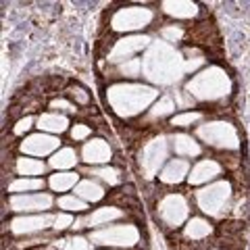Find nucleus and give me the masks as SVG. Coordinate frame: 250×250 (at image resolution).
Listing matches in <instances>:
<instances>
[{"mask_svg":"<svg viewBox=\"0 0 250 250\" xmlns=\"http://www.w3.org/2000/svg\"><path fill=\"white\" fill-rule=\"evenodd\" d=\"M90 242L108 248H134L140 242V231L131 223L108 225V228L90 231Z\"/></svg>","mask_w":250,"mask_h":250,"instance_id":"nucleus-5","label":"nucleus"},{"mask_svg":"<svg viewBox=\"0 0 250 250\" xmlns=\"http://www.w3.org/2000/svg\"><path fill=\"white\" fill-rule=\"evenodd\" d=\"M119 73L123 77H140L142 75V59H131L119 65Z\"/></svg>","mask_w":250,"mask_h":250,"instance_id":"nucleus-31","label":"nucleus"},{"mask_svg":"<svg viewBox=\"0 0 250 250\" xmlns=\"http://www.w3.org/2000/svg\"><path fill=\"white\" fill-rule=\"evenodd\" d=\"M161 36H163V42H179L184 38V29L179 27V25H167V27H163L161 29Z\"/></svg>","mask_w":250,"mask_h":250,"instance_id":"nucleus-32","label":"nucleus"},{"mask_svg":"<svg viewBox=\"0 0 250 250\" xmlns=\"http://www.w3.org/2000/svg\"><path fill=\"white\" fill-rule=\"evenodd\" d=\"M186 92L200 103H213V100L225 98L231 92V80L221 67L208 65L194 73L192 80L186 83Z\"/></svg>","mask_w":250,"mask_h":250,"instance_id":"nucleus-3","label":"nucleus"},{"mask_svg":"<svg viewBox=\"0 0 250 250\" xmlns=\"http://www.w3.org/2000/svg\"><path fill=\"white\" fill-rule=\"evenodd\" d=\"M142 75L159 85H171L186 75V59L167 42H152L142 59Z\"/></svg>","mask_w":250,"mask_h":250,"instance_id":"nucleus-1","label":"nucleus"},{"mask_svg":"<svg viewBox=\"0 0 250 250\" xmlns=\"http://www.w3.org/2000/svg\"><path fill=\"white\" fill-rule=\"evenodd\" d=\"M57 150H61V140L50 134H31L21 142V152L25 156H34V159H42V156H52Z\"/></svg>","mask_w":250,"mask_h":250,"instance_id":"nucleus-12","label":"nucleus"},{"mask_svg":"<svg viewBox=\"0 0 250 250\" xmlns=\"http://www.w3.org/2000/svg\"><path fill=\"white\" fill-rule=\"evenodd\" d=\"M9 205H11V208L15 210V213L38 215V213H48V208L54 205V198H52V194H48V192L13 194Z\"/></svg>","mask_w":250,"mask_h":250,"instance_id":"nucleus-10","label":"nucleus"},{"mask_svg":"<svg viewBox=\"0 0 250 250\" xmlns=\"http://www.w3.org/2000/svg\"><path fill=\"white\" fill-rule=\"evenodd\" d=\"M44 188V179L42 177H19L13 184H9V192L13 194H34L40 192Z\"/></svg>","mask_w":250,"mask_h":250,"instance_id":"nucleus-26","label":"nucleus"},{"mask_svg":"<svg viewBox=\"0 0 250 250\" xmlns=\"http://www.w3.org/2000/svg\"><path fill=\"white\" fill-rule=\"evenodd\" d=\"M38 127H40V131H44V134H62V131H67L69 127V119L67 115L62 113H57V111H50V113H42L40 117L36 119Z\"/></svg>","mask_w":250,"mask_h":250,"instance_id":"nucleus-18","label":"nucleus"},{"mask_svg":"<svg viewBox=\"0 0 250 250\" xmlns=\"http://www.w3.org/2000/svg\"><path fill=\"white\" fill-rule=\"evenodd\" d=\"M163 11L175 19H192L198 15V4L190 2V0H165L161 2Z\"/></svg>","mask_w":250,"mask_h":250,"instance_id":"nucleus-20","label":"nucleus"},{"mask_svg":"<svg viewBox=\"0 0 250 250\" xmlns=\"http://www.w3.org/2000/svg\"><path fill=\"white\" fill-rule=\"evenodd\" d=\"M50 108H57V113H59V111L75 113V111H77L75 104H73V103H69V100H65V98H57V100H52V103H50Z\"/></svg>","mask_w":250,"mask_h":250,"instance_id":"nucleus-37","label":"nucleus"},{"mask_svg":"<svg viewBox=\"0 0 250 250\" xmlns=\"http://www.w3.org/2000/svg\"><path fill=\"white\" fill-rule=\"evenodd\" d=\"M152 44V40L148 36H127V38H121L119 42H115L113 50L108 52V62H127L131 59H136L138 52L148 50V46Z\"/></svg>","mask_w":250,"mask_h":250,"instance_id":"nucleus-11","label":"nucleus"},{"mask_svg":"<svg viewBox=\"0 0 250 250\" xmlns=\"http://www.w3.org/2000/svg\"><path fill=\"white\" fill-rule=\"evenodd\" d=\"M196 136L205 144L219 148V150H236L240 148V136L236 127L228 121H208L198 125Z\"/></svg>","mask_w":250,"mask_h":250,"instance_id":"nucleus-6","label":"nucleus"},{"mask_svg":"<svg viewBox=\"0 0 250 250\" xmlns=\"http://www.w3.org/2000/svg\"><path fill=\"white\" fill-rule=\"evenodd\" d=\"M69 94H71V98H75L77 104H88L90 103V94L83 88H80V85H73V88L69 90Z\"/></svg>","mask_w":250,"mask_h":250,"instance_id":"nucleus-36","label":"nucleus"},{"mask_svg":"<svg viewBox=\"0 0 250 250\" xmlns=\"http://www.w3.org/2000/svg\"><path fill=\"white\" fill-rule=\"evenodd\" d=\"M159 100V90L148 83H134L123 82L115 83L106 90V103L113 108L115 115L129 119L144 111H150V106Z\"/></svg>","mask_w":250,"mask_h":250,"instance_id":"nucleus-2","label":"nucleus"},{"mask_svg":"<svg viewBox=\"0 0 250 250\" xmlns=\"http://www.w3.org/2000/svg\"><path fill=\"white\" fill-rule=\"evenodd\" d=\"M15 169H17L21 177H38L46 171V163L40 159H34V156H21V159H17Z\"/></svg>","mask_w":250,"mask_h":250,"instance_id":"nucleus-24","label":"nucleus"},{"mask_svg":"<svg viewBox=\"0 0 250 250\" xmlns=\"http://www.w3.org/2000/svg\"><path fill=\"white\" fill-rule=\"evenodd\" d=\"M48 165L57 171H69L77 165V152L73 148H61V150H57L50 156Z\"/></svg>","mask_w":250,"mask_h":250,"instance_id":"nucleus-25","label":"nucleus"},{"mask_svg":"<svg viewBox=\"0 0 250 250\" xmlns=\"http://www.w3.org/2000/svg\"><path fill=\"white\" fill-rule=\"evenodd\" d=\"M88 173H92L96 179H100V182H104L106 186H117V184H121V171L115 169V167H108V165L92 167V169H88Z\"/></svg>","mask_w":250,"mask_h":250,"instance_id":"nucleus-27","label":"nucleus"},{"mask_svg":"<svg viewBox=\"0 0 250 250\" xmlns=\"http://www.w3.org/2000/svg\"><path fill=\"white\" fill-rule=\"evenodd\" d=\"M123 217V210L117 208V207H100L96 210H92L90 215H85L77 228H90V229H100L104 225H111L113 221Z\"/></svg>","mask_w":250,"mask_h":250,"instance_id":"nucleus-16","label":"nucleus"},{"mask_svg":"<svg viewBox=\"0 0 250 250\" xmlns=\"http://www.w3.org/2000/svg\"><path fill=\"white\" fill-rule=\"evenodd\" d=\"M90 136H92L90 125H85V123H75L73 127H71V138L75 140V142H83V140H88Z\"/></svg>","mask_w":250,"mask_h":250,"instance_id":"nucleus-34","label":"nucleus"},{"mask_svg":"<svg viewBox=\"0 0 250 250\" xmlns=\"http://www.w3.org/2000/svg\"><path fill=\"white\" fill-rule=\"evenodd\" d=\"M34 117H23V119H19L17 121V125L13 127V134L15 136H23V134H27V131L34 127Z\"/></svg>","mask_w":250,"mask_h":250,"instance_id":"nucleus-35","label":"nucleus"},{"mask_svg":"<svg viewBox=\"0 0 250 250\" xmlns=\"http://www.w3.org/2000/svg\"><path fill=\"white\" fill-rule=\"evenodd\" d=\"M75 196H80L83 202H98L104 198V186L96 179H82L75 186Z\"/></svg>","mask_w":250,"mask_h":250,"instance_id":"nucleus-21","label":"nucleus"},{"mask_svg":"<svg viewBox=\"0 0 250 250\" xmlns=\"http://www.w3.org/2000/svg\"><path fill=\"white\" fill-rule=\"evenodd\" d=\"M188 175H190V163H188L186 159H171L167 161V165L161 169L159 173V179L163 184H182L184 179H188Z\"/></svg>","mask_w":250,"mask_h":250,"instance_id":"nucleus-17","label":"nucleus"},{"mask_svg":"<svg viewBox=\"0 0 250 250\" xmlns=\"http://www.w3.org/2000/svg\"><path fill=\"white\" fill-rule=\"evenodd\" d=\"M113 159V148L103 138H94L82 148V161L92 167H103Z\"/></svg>","mask_w":250,"mask_h":250,"instance_id":"nucleus-14","label":"nucleus"},{"mask_svg":"<svg viewBox=\"0 0 250 250\" xmlns=\"http://www.w3.org/2000/svg\"><path fill=\"white\" fill-rule=\"evenodd\" d=\"M173 111H175V103L169 96H163L152 104V108L148 111V115H150V119H163V117L171 115Z\"/></svg>","mask_w":250,"mask_h":250,"instance_id":"nucleus-29","label":"nucleus"},{"mask_svg":"<svg viewBox=\"0 0 250 250\" xmlns=\"http://www.w3.org/2000/svg\"><path fill=\"white\" fill-rule=\"evenodd\" d=\"M229 200H231L229 182H213L208 186H202L196 192L198 208L208 217H223V213L229 208Z\"/></svg>","mask_w":250,"mask_h":250,"instance_id":"nucleus-4","label":"nucleus"},{"mask_svg":"<svg viewBox=\"0 0 250 250\" xmlns=\"http://www.w3.org/2000/svg\"><path fill=\"white\" fill-rule=\"evenodd\" d=\"M54 215L38 213V215H21L11 221V231L15 236H31V233H40L44 229L52 228Z\"/></svg>","mask_w":250,"mask_h":250,"instance_id":"nucleus-13","label":"nucleus"},{"mask_svg":"<svg viewBox=\"0 0 250 250\" xmlns=\"http://www.w3.org/2000/svg\"><path fill=\"white\" fill-rule=\"evenodd\" d=\"M169 148H171V140L167 136H156V138L150 140V142H146L142 146L140 156H138V163H140V169H142V173L148 179L154 177L163 167L167 165Z\"/></svg>","mask_w":250,"mask_h":250,"instance_id":"nucleus-7","label":"nucleus"},{"mask_svg":"<svg viewBox=\"0 0 250 250\" xmlns=\"http://www.w3.org/2000/svg\"><path fill=\"white\" fill-rule=\"evenodd\" d=\"M219 175H221V165L213 159H202L190 169L188 182L192 186H208V184H213Z\"/></svg>","mask_w":250,"mask_h":250,"instance_id":"nucleus-15","label":"nucleus"},{"mask_svg":"<svg viewBox=\"0 0 250 250\" xmlns=\"http://www.w3.org/2000/svg\"><path fill=\"white\" fill-rule=\"evenodd\" d=\"M169 140H171V148H173V152L179 159H194V156H198L202 152L200 144L188 134H175Z\"/></svg>","mask_w":250,"mask_h":250,"instance_id":"nucleus-19","label":"nucleus"},{"mask_svg":"<svg viewBox=\"0 0 250 250\" xmlns=\"http://www.w3.org/2000/svg\"><path fill=\"white\" fill-rule=\"evenodd\" d=\"M184 233L188 240H202L213 233V225L208 223V219H202V217H192L190 221L186 223Z\"/></svg>","mask_w":250,"mask_h":250,"instance_id":"nucleus-23","label":"nucleus"},{"mask_svg":"<svg viewBox=\"0 0 250 250\" xmlns=\"http://www.w3.org/2000/svg\"><path fill=\"white\" fill-rule=\"evenodd\" d=\"M156 217L161 219L167 228H182L184 223H188V217H190V205L182 194H169L165 196L159 207H156Z\"/></svg>","mask_w":250,"mask_h":250,"instance_id":"nucleus-8","label":"nucleus"},{"mask_svg":"<svg viewBox=\"0 0 250 250\" xmlns=\"http://www.w3.org/2000/svg\"><path fill=\"white\" fill-rule=\"evenodd\" d=\"M154 13L146 6H123L113 15L111 27L115 31H138L150 25Z\"/></svg>","mask_w":250,"mask_h":250,"instance_id":"nucleus-9","label":"nucleus"},{"mask_svg":"<svg viewBox=\"0 0 250 250\" xmlns=\"http://www.w3.org/2000/svg\"><path fill=\"white\" fill-rule=\"evenodd\" d=\"M202 119V115L196 113V111H186V113H177L171 117V125H175V127H190V125L198 123Z\"/></svg>","mask_w":250,"mask_h":250,"instance_id":"nucleus-30","label":"nucleus"},{"mask_svg":"<svg viewBox=\"0 0 250 250\" xmlns=\"http://www.w3.org/2000/svg\"><path fill=\"white\" fill-rule=\"evenodd\" d=\"M69 225H73V215L71 213H57L54 215V221H52V228L57 229V231H62V229H67Z\"/></svg>","mask_w":250,"mask_h":250,"instance_id":"nucleus-33","label":"nucleus"},{"mask_svg":"<svg viewBox=\"0 0 250 250\" xmlns=\"http://www.w3.org/2000/svg\"><path fill=\"white\" fill-rule=\"evenodd\" d=\"M82 179L73 171H57L54 175H50L48 179V186L52 192H69V190H75V186L80 184Z\"/></svg>","mask_w":250,"mask_h":250,"instance_id":"nucleus-22","label":"nucleus"},{"mask_svg":"<svg viewBox=\"0 0 250 250\" xmlns=\"http://www.w3.org/2000/svg\"><path fill=\"white\" fill-rule=\"evenodd\" d=\"M57 207L62 208L65 213H83V210L88 208V202H83L80 196H75V194H62L57 200Z\"/></svg>","mask_w":250,"mask_h":250,"instance_id":"nucleus-28","label":"nucleus"}]
</instances>
